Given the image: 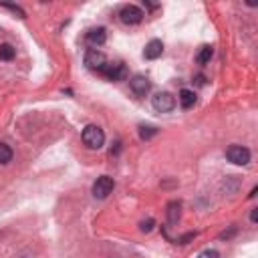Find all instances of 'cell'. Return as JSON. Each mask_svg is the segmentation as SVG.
<instances>
[{"label":"cell","instance_id":"cell-2","mask_svg":"<svg viewBox=\"0 0 258 258\" xmlns=\"http://www.w3.org/2000/svg\"><path fill=\"white\" fill-rule=\"evenodd\" d=\"M151 105H153V109L159 111V113H169V111H173V107H175V97H173L171 93H165V91H163V93L153 95Z\"/></svg>","mask_w":258,"mask_h":258},{"label":"cell","instance_id":"cell-10","mask_svg":"<svg viewBox=\"0 0 258 258\" xmlns=\"http://www.w3.org/2000/svg\"><path fill=\"white\" fill-rule=\"evenodd\" d=\"M87 40H89V44H93V46H101V44H105V40H107V32H105V28H103V26L91 28V30L87 32Z\"/></svg>","mask_w":258,"mask_h":258},{"label":"cell","instance_id":"cell-11","mask_svg":"<svg viewBox=\"0 0 258 258\" xmlns=\"http://www.w3.org/2000/svg\"><path fill=\"white\" fill-rule=\"evenodd\" d=\"M177 99H179V105H181L183 109H191V107L196 105V93L189 91V89H181Z\"/></svg>","mask_w":258,"mask_h":258},{"label":"cell","instance_id":"cell-18","mask_svg":"<svg viewBox=\"0 0 258 258\" xmlns=\"http://www.w3.org/2000/svg\"><path fill=\"white\" fill-rule=\"evenodd\" d=\"M2 6H4V8H10V10H12V12H16L20 18H24V10H22L20 6H16V4H8V2H2Z\"/></svg>","mask_w":258,"mask_h":258},{"label":"cell","instance_id":"cell-17","mask_svg":"<svg viewBox=\"0 0 258 258\" xmlns=\"http://www.w3.org/2000/svg\"><path fill=\"white\" fill-rule=\"evenodd\" d=\"M153 226H155V220H153V218H147V220H143V222L139 224V230H141V232H151Z\"/></svg>","mask_w":258,"mask_h":258},{"label":"cell","instance_id":"cell-21","mask_svg":"<svg viewBox=\"0 0 258 258\" xmlns=\"http://www.w3.org/2000/svg\"><path fill=\"white\" fill-rule=\"evenodd\" d=\"M250 220H252V222L256 224V220H258V208H254V210L250 212Z\"/></svg>","mask_w":258,"mask_h":258},{"label":"cell","instance_id":"cell-22","mask_svg":"<svg viewBox=\"0 0 258 258\" xmlns=\"http://www.w3.org/2000/svg\"><path fill=\"white\" fill-rule=\"evenodd\" d=\"M196 83H198L200 87H202V85H206V79H204V75H198V77H196Z\"/></svg>","mask_w":258,"mask_h":258},{"label":"cell","instance_id":"cell-19","mask_svg":"<svg viewBox=\"0 0 258 258\" xmlns=\"http://www.w3.org/2000/svg\"><path fill=\"white\" fill-rule=\"evenodd\" d=\"M198 258H220V254H218V250H212V248H208V250L200 252V256H198Z\"/></svg>","mask_w":258,"mask_h":258},{"label":"cell","instance_id":"cell-20","mask_svg":"<svg viewBox=\"0 0 258 258\" xmlns=\"http://www.w3.org/2000/svg\"><path fill=\"white\" fill-rule=\"evenodd\" d=\"M194 238H196V232H187L185 236L177 238V242H179V244H187V240H194Z\"/></svg>","mask_w":258,"mask_h":258},{"label":"cell","instance_id":"cell-5","mask_svg":"<svg viewBox=\"0 0 258 258\" xmlns=\"http://www.w3.org/2000/svg\"><path fill=\"white\" fill-rule=\"evenodd\" d=\"M85 64H87V69H91V71H103V67L107 64V58H105V54L101 52V50H97V48H89L87 52H85Z\"/></svg>","mask_w":258,"mask_h":258},{"label":"cell","instance_id":"cell-6","mask_svg":"<svg viewBox=\"0 0 258 258\" xmlns=\"http://www.w3.org/2000/svg\"><path fill=\"white\" fill-rule=\"evenodd\" d=\"M103 77H107L109 81H123L127 79V67L123 62H107L101 71Z\"/></svg>","mask_w":258,"mask_h":258},{"label":"cell","instance_id":"cell-16","mask_svg":"<svg viewBox=\"0 0 258 258\" xmlns=\"http://www.w3.org/2000/svg\"><path fill=\"white\" fill-rule=\"evenodd\" d=\"M155 133H157L155 127H149V125H141V127H139V137H141V139H149V137H153Z\"/></svg>","mask_w":258,"mask_h":258},{"label":"cell","instance_id":"cell-14","mask_svg":"<svg viewBox=\"0 0 258 258\" xmlns=\"http://www.w3.org/2000/svg\"><path fill=\"white\" fill-rule=\"evenodd\" d=\"M14 54H16V50L12 44H0V58L2 60H12Z\"/></svg>","mask_w":258,"mask_h":258},{"label":"cell","instance_id":"cell-13","mask_svg":"<svg viewBox=\"0 0 258 258\" xmlns=\"http://www.w3.org/2000/svg\"><path fill=\"white\" fill-rule=\"evenodd\" d=\"M212 52H214V50H212V46H208V44H206V46H202V48H200V52H198L196 60H198L200 64H206V62H210Z\"/></svg>","mask_w":258,"mask_h":258},{"label":"cell","instance_id":"cell-7","mask_svg":"<svg viewBox=\"0 0 258 258\" xmlns=\"http://www.w3.org/2000/svg\"><path fill=\"white\" fill-rule=\"evenodd\" d=\"M129 87H131V91H133L137 97H145V95L149 93V89H151V81H149L145 75H133V77L129 79Z\"/></svg>","mask_w":258,"mask_h":258},{"label":"cell","instance_id":"cell-12","mask_svg":"<svg viewBox=\"0 0 258 258\" xmlns=\"http://www.w3.org/2000/svg\"><path fill=\"white\" fill-rule=\"evenodd\" d=\"M181 216V204L179 202H169L167 204V220L169 224H177Z\"/></svg>","mask_w":258,"mask_h":258},{"label":"cell","instance_id":"cell-8","mask_svg":"<svg viewBox=\"0 0 258 258\" xmlns=\"http://www.w3.org/2000/svg\"><path fill=\"white\" fill-rule=\"evenodd\" d=\"M119 18H121V22H125V24H139L141 18H143V12H141V8H137V6H133V4H127V6L121 8Z\"/></svg>","mask_w":258,"mask_h":258},{"label":"cell","instance_id":"cell-4","mask_svg":"<svg viewBox=\"0 0 258 258\" xmlns=\"http://www.w3.org/2000/svg\"><path fill=\"white\" fill-rule=\"evenodd\" d=\"M113 187H115L113 177H109V175H101V177H97V181L93 183V196L99 198V200H105V198L113 191Z\"/></svg>","mask_w":258,"mask_h":258},{"label":"cell","instance_id":"cell-1","mask_svg":"<svg viewBox=\"0 0 258 258\" xmlns=\"http://www.w3.org/2000/svg\"><path fill=\"white\" fill-rule=\"evenodd\" d=\"M83 141L89 149H101L103 143H105V133L97 125H87L83 129Z\"/></svg>","mask_w":258,"mask_h":258},{"label":"cell","instance_id":"cell-3","mask_svg":"<svg viewBox=\"0 0 258 258\" xmlns=\"http://www.w3.org/2000/svg\"><path fill=\"white\" fill-rule=\"evenodd\" d=\"M226 157H228V161H232L236 165H246L250 161V149L244 145H230L226 149Z\"/></svg>","mask_w":258,"mask_h":258},{"label":"cell","instance_id":"cell-15","mask_svg":"<svg viewBox=\"0 0 258 258\" xmlns=\"http://www.w3.org/2000/svg\"><path fill=\"white\" fill-rule=\"evenodd\" d=\"M12 159V149L6 143H0V163H8Z\"/></svg>","mask_w":258,"mask_h":258},{"label":"cell","instance_id":"cell-9","mask_svg":"<svg viewBox=\"0 0 258 258\" xmlns=\"http://www.w3.org/2000/svg\"><path fill=\"white\" fill-rule=\"evenodd\" d=\"M161 52H163V42H161V40H157V38H153V40H149V42L145 44L143 56H145L147 60H155V58H159V56H161Z\"/></svg>","mask_w":258,"mask_h":258}]
</instances>
